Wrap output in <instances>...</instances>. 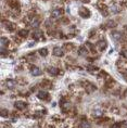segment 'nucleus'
Wrapping results in <instances>:
<instances>
[{"instance_id":"obj_1","label":"nucleus","mask_w":127,"mask_h":128,"mask_svg":"<svg viewBox=\"0 0 127 128\" xmlns=\"http://www.w3.org/2000/svg\"><path fill=\"white\" fill-rule=\"evenodd\" d=\"M33 38L35 40H43L45 39V36H43V33L40 29H36L33 33Z\"/></svg>"},{"instance_id":"obj_2","label":"nucleus","mask_w":127,"mask_h":128,"mask_svg":"<svg viewBox=\"0 0 127 128\" xmlns=\"http://www.w3.org/2000/svg\"><path fill=\"white\" fill-rule=\"evenodd\" d=\"M63 14V11L61 9H54L53 11L51 12V17L52 19H60Z\"/></svg>"},{"instance_id":"obj_3","label":"nucleus","mask_w":127,"mask_h":128,"mask_svg":"<svg viewBox=\"0 0 127 128\" xmlns=\"http://www.w3.org/2000/svg\"><path fill=\"white\" fill-rule=\"evenodd\" d=\"M53 55L58 56V58H61V56L64 55V50L61 48V47H54L53 48Z\"/></svg>"},{"instance_id":"obj_4","label":"nucleus","mask_w":127,"mask_h":128,"mask_svg":"<svg viewBox=\"0 0 127 128\" xmlns=\"http://www.w3.org/2000/svg\"><path fill=\"white\" fill-rule=\"evenodd\" d=\"M37 97H38V99H41V100H43V99H48L49 98V93H48V91L47 90H40L39 92L37 93Z\"/></svg>"},{"instance_id":"obj_5","label":"nucleus","mask_w":127,"mask_h":128,"mask_svg":"<svg viewBox=\"0 0 127 128\" xmlns=\"http://www.w3.org/2000/svg\"><path fill=\"white\" fill-rule=\"evenodd\" d=\"M112 38L115 40V41H120L121 39L123 38V35H122V33H120V32H117V31H114V32H112Z\"/></svg>"},{"instance_id":"obj_6","label":"nucleus","mask_w":127,"mask_h":128,"mask_svg":"<svg viewBox=\"0 0 127 128\" xmlns=\"http://www.w3.org/2000/svg\"><path fill=\"white\" fill-rule=\"evenodd\" d=\"M41 70L39 67H37V66H32V68H31V74L33 76H39V75H41Z\"/></svg>"},{"instance_id":"obj_7","label":"nucleus","mask_w":127,"mask_h":128,"mask_svg":"<svg viewBox=\"0 0 127 128\" xmlns=\"http://www.w3.org/2000/svg\"><path fill=\"white\" fill-rule=\"evenodd\" d=\"M29 25H31V27H33V28H35V29H37L38 27H39V25H40V21H39V19H33L29 22Z\"/></svg>"},{"instance_id":"obj_8","label":"nucleus","mask_w":127,"mask_h":128,"mask_svg":"<svg viewBox=\"0 0 127 128\" xmlns=\"http://www.w3.org/2000/svg\"><path fill=\"white\" fill-rule=\"evenodd\" d=\"M26 106H27V104L25 102H23V101H16V102L14 103V108H16L19 110H24Z\"/></svg>"},{"instance_id":"obj_9","label":"nucleus","mask_w":127,"mask_h":128,"mask_svg":"<svg viewBox=\"0 0 127 128\" xmlns=\"http://www.w3.org/2000/svg\"><path fill=\"white\" fill-rule=\"evenodd\" d=\"M4 27L8 32H13L15 29V25L11 22H4Z\"/></svg>"},{"instance_id":"obj_10","label":"nucleus","mask_w":127,"mask_h":128,"mask_svg":"<svg viewBox=\"0 0 127 128\" xmlns=\"http://www.w3.org/2000/svg\"><path fill=\"white\" fill-rule=\"evenodd\" d=\"M15 85H16V83H15V80H13V79H8L7 82H5V87L8 89H13L15 87Z\"/></svg>"},{"instance_id":"obj_11","label":"nucleus","mask_w":127,"mask_h":128,"mask_svg":"<svg viewBox=\"0 0 127 128\" xmlns=\"http://www.w3.org/2000/svg\"><path fill=\"white\" fill-rule=\"evenodd\" d=\"M61 108H62V110H63L64 112L67 111V110H70V108H71L70 101H66V100L62 101V102H61Z\"/></svg>"},{"instance_id":"obj_12","label":"nucleus","mask_w":127,"mask_h":128,"mask_svg":"<svg viewBox=\"0 0 127 128\" xmlns=\"http://www.w3.org/2000/svg\"><path fill=\"white\" fill-rule=\"evenodd\" d=\"M79 15H81L82 17H89L90 16V12L87 10V9H85V8H82L81 9V11H79Z\"/></svg>"},{"instance_id":"obj_13","label":"nucleus","mask_w":127,"mask_h":128,"mask_svg":"<svg viewBox=\"0 0 127 128\" xmlns=\"http://www.w3.org/2000/svg\"><path fill=\"white\" fill-rule=\"evenodd\" d=\"M78 54L82 56H87L88 55V48L87 47H81L78 49Z\"/></svg>"},{"instance_id":"obj_14","label":"nucleus","mask_w":127,"mask_h":128,"mask_svg":"<svg viewBox=\"0 0 127 128\" xmlns=\"http://www.w3.org/2000/svg\"><path fill=\"white\" fill-rule=\"evenodd\" d=\"M97 47H98V49L100 51H103V50L107 48V43H105L104 40H100L97 43Z\"/></svg>"},{"instance_id":"obj_15","label":"nucleus","mask_w":127,"mask_h":128,"mask_svg":"<svg viewBox=\"0 0 127 128\" xmlns=\"http://www.w3.org/2000/svg\"><path fill=\"white\" fill-rule=\"evenodd\" d=\"M48 73H49L51 76H57L58 74H59V70H58L57 67H52V66H51V67L48 68Z\"/></svg>"},{"instance_id":"obj_16","label":"nucleus","mask_w":127,"mask_h":128,"mask_svg":"<svg viewBox=\"0 0 127 128\" xmlns=\"http://www.w3.org/2000/svg\"><path fill=\"white\" fill-rule=\"evenodd\" d=\"M17 35H19L21 38H26L28 36V31L27 29H20V31L17 32Z\"/></svg>"},{"instance_id":"obj_17","label":"nucleus","mask_w":127,"mask_h":128,"mask_svg":"<svg viewBox=\"0 0 127 128\" xmlns=\"http://www.w3.org/2000/svg\"><path fill=\"white\" fill-rule=\"evenodd\" d=\"M83 85H84V87L86 88L88 91H90V92H92V91H94V90L97 89L96 86H93L92 84H90V83H87V84H83Z\"/></svg>"},{"instance_id":"obj_18","label":"nucleus","mask_w":127,"mask_h":128,"mask_svg":"<svg viewBox=\"0 0 127 128\" xmlns=\"http://www.w3.org/2000/svg\"><path fill=\"white\" fill-rule=\"evenodd\" d=\"M0 43H1L2 48H5L7 46H9V39L7 37H2L1 39H0Z\"/></svg>"},{"instance_id":"obj_19","label":"nucleus","mask_w":127,"mask_h":128,"mask_svg":"<svg viewBox=\"0 0 127 128\" xmlns=\"http://www.w3.org/2000/svg\"><path fill=\"white\" fill-rule=\"evenodd\" d=\"M116 22L115 21H113V20H109L108 22H107V27H109V28H115L116 27Z\"/></svg>"},{"instance_id":"obj_20","label":"nucleus","mask_w":127,"mask_h":128,"mask_svg":"<svg viewBox=\"0 0 127 128\" xmlns=\"http://www.w3.org/2000/svg\"><path fill=\"white\" fill-rule=\"evenodd\" d=\"M38 52H39V54L41 56H47V54H48V49L47 48H41L38 50Z\"/></svg>"},{"instance_id":"obj_21","label":"nucleus","mask_w":127,"mask_h":128,"mask_svg":"<svg viewBox=\"0 0 127 128\" xmlns=\"http://www.w3.org/2000/svg\"><path fill=\"white\" fill-rule=\"evenodd\" d=\"M86 47H88V49H89V50H90V51L92 52V53H94V52H96V49L93 48L94 46H93V44H91L90 43H86Z\"/></svg>"},{"instance_id":"obj_22","label":"nucleus","mask_w":127,"mask_h":128,"mask_svg":"<svg viewBox=\"0 0 127 128\" xmlns=\"http://www.w3.org/2000/svg\"><path fill=\"white\" fill-rule=\"evenodd\" d=\"M0 115L2 116V117H7V116H9V111H7V110L2 109L1 111H0Z\"/></svg>"},{"instance_id":"obj_23","label":"nucleus","mask_w":127,"mask_h":128,"mask_svg":"<svg viewBox=\"0 0 127 128\" xmlns=\"http://www.w3.org/2000/svg\"><path fill=\"white\" fill-rule=\"evenodd\" d=\"M82 127H83V128H91L90 124L88 123V122H86V121H83V122H82Z\"/></svg>"},{"instance_id":"obj_24","label":"nucleus","mask_w":127,"mask_h":128,"mask_svg":"<svg viewBox=\"0 0 127 128\" xmlns=\"http://www.w3.org/2000/svg\"><path fill=\"white\" fill-rule=\"evenodd\" d=\"M111 10L113 11V13H119V9L115 7V5H112V7H111Z\"/></svg>"},{"instance_id":"obj_25","label":"nucleus","mask_w":127,"mask_h":128,"mask_svg":"<svg viewBox=\"0 0 127 128\" xmlns=\"http://www.w3.org/2000/svg\"><path fill=\"white\" fill-rule=\"evenodd\" d=\"M93 115H97L96 117H100V116H102V112L101 111H97V112L93 113Z\"/></svg>"},{"instance_id":"obj_26","label":"nucleus","mask_w":127,"mask_h":128,"mask_svg":"<svg viewBox=\"0 0 127 128\" xmlns=\"http://www.w3.org/2000/svg\"><path fill=\"white\" fill-rule=\"evenodd\" d=\"M87 68H88L89 71H97V70H98V68H97L96 66H91V65H88Z\"/></svg>"},{"instance_id":"obj_27","label":"nucleus","mask_w":127,"mask_h":128,"mask_svg":"<svg viewBox=\"0 0 127 128\" xmlns=\"http://www.w3.org/2000/svg\"><path fill=\"white\" fill-rule=\"evenodd\" d=\"M111 128H121V125L120 124H114V125H112Z\"/></svg>"},{"instance_id":"obj_28","label":"nucleus","mask_w":127,"mask_h":128,"mask_svg":"<svg viewBox=\"0 0 127 128\" xmlns=\"http://www.w3.org/2000/svg\"><path fill=\"white\" fill-rule=\"evenodd\" d=\"M122 54H123V56L127 58V51H122Z\"/></svg>"},{"instance_id":"obj_29","label":"nucleus","mask_w":127,"mask_h":128,"mask_svg":"<svg viewBox=\"0 0 127 128\" xmlns=\"http://www.w3.org/2000/svg\"><path fill=\"white\" fill-rule=\"evenodd\" d=\"M124 124H125V128H127V122H124Z\"/></svg>"},{"instance_id":"obj_30","label":"nucleus","mask_w":127,"mask_h":128,"mask_svg":"<svg viewBox=\"0 0 127 128\" xmlns=\"http://www.w3.org/2000/svg\"><path fill=\"white\" fill-rule=\"evenodd\" d=\"M125 97H126V98H127V90H126V91H125Z\"/></svg>"},{"instance_id":"obj_31","label":"nucleus","mask_w":127,"mask_h":128,"mask_svg":"<svg viewBox=\"0 0 127 128\" xmlns=\"http://www.w3.org/2000/svg\"><path fill=\"white\" fill-rule=\"evenodd\" d=\"M124 28H125V29H126V32H127V26H125V27H124Z\"/></svg>"},{"instance_id":"obj_32","label":"nucleus","mask_w":127,"mask_h":128,"mask_svg":"<svg viewBox=\"0 0 127 128\" xmlns=\"http://www.w3.org/2000/svg\"><path fill=\"white\" fill-rule=\"evenodd\" d=\"M126 73H127V71H126Z\"/></svg>"}]
</instances>
